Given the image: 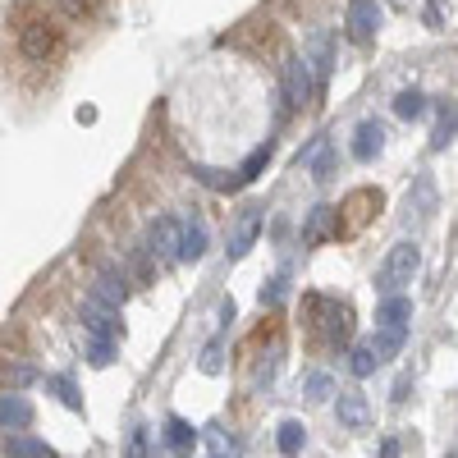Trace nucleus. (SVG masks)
Masks as SVG:
<instances>
[{
    "mask_svg": "<svg viewBox=\"0 0 458 458\" xmlns=\"http://www.w3.org/2000/svg\"><path fill=\"white\" fill-rule=\"evenodd\" d=\"M198 367H202V376H220L225 371V335H216L207 349H202V358H198Z\"/></svg>",
    "mask_w": 458,
    "mask_h": 458,
    "instance_id": "obj_22",
    "label": "nucleus"
},
{
    "mask_svg": "<svg viewBox=\"0 0 458 458\" xmlns=\"http://www.w3.org/2000/svg\"><path fill=\"white\" fill-rule=\"evenodd\" d=\"M380 151H386V124L380 120H362L358 124V133H353V161H376Z\"/></svg>",
    "mask_w": 458,
    "mask_h": 458,
    "instance_id": "obj_6",
    "label": "nucleus"
},
{
    "mask_svg": "<svg viewBox=\"0 0 458 458\" xmlns=\"http://www.w3.org/2000/svg\"><path fill=\"white\" fill-rule=\"evenodd\" d=\"M349 367H353V376H371V371H376L380 362H376V353L367 349V344H358V349H353V362H349Z\"/></svg>",
    "mask_w": 458,
    "mask_h": 458,
    "instance_id": "obj_28",
    "label": "nucleus"
},
{
    "mask_svg": "<svg viewBox=\"0 0 458 458\" xmlns=\"http://www.w3.org/2000/svg\"><path fill=\"white\" fill-rule=\"evenodd\" d=\"M266 165H271V142H261V147L252 151V157L243 161V170L234 174V183H252V179H257V174H261Z\"/></svg>",
    "mask_w": 458,
    "mask_h": 458,
    "instance_id": "obj_20",
    "label": "nucleus"
},
{
    "mask_svg": "<svg viewBox=\"0 0 458 458\" xmlns=\"http://www.w3.org/2000/svg\"><path fill=\"white\" fill-rule=\"evenodd\" d=\"M380 28V5L376 0H353L349 5V32H353V42H371Z\"/></svg>",
    "mask_w": 458,
    "mask_h": 458,
    "instance_id": "obj_9",
    "label": "nucleus"
},
{
    "mask_svg": "<svg viewBox=\"0 0 458 458\" xmlns=\"http://www.w3.org/2000/svg\"><path fill=\"white\" fill-rule=\"evenodd\" d=\"M5 458H55V449L47 440H37V436L14 431V436H5Z\"/></svg>",
    "mask_w": 458,
    "mask_h": 458,
    "instance_id": "obj_13",
    "label": "nucleus"
},
{
    "mask_svg": "<svg viewBox=\"0 0 458 458\" xmlns=\"http://www.w3.org/2000/svg\"><path fill=\"white\" fill-rule=\"evenodd\" d=\"M454 142V106H440V120H436V133H431V147L445 151Z\"/></svg>",
    "mask_w": 458,
    "mask_h": 458,
    "instance_id": "obj_25",
    "label": "nucleus"
},
{
    "mask_svg": "<svg viewBox=\"0 0 458 458\" xmlns=\"http://www.w3.org/2000/svg\"><path fill=\"white\" fill-rule=\"evenodd\" d=\"M449 458H454V454H449Z\"/></svg>",
    "mask_w": 458,
    "mask_h": 458,
    "instance_id": "obj_33",
    "label": "nucleus"
},
{
    "mask_svg": "<svg viewBox=\"0 0 458 458\" xmlns=\"http://www.w3.org/2000/svg\"><path fill=\"white\" fill-rule=\"evenodd\" d=\"M32 380H37V371H32V367H23V362H14V367H10V390H14V394H19L23 386H32Z\"/></svg>",
    "mask_w": 458,
    "mask_h": 458,
    "instance_id": "obj_29",
    "label": "nucleus"
},
{
    "mask_svg": "<svg viewBox=\"0 0 458 458\" xmlns=\"http://www.w3.org/2000/svg\"><path fill=\"white\" fill-rule=\"evenodd\" d=\"M321 302H326V298H321ZM326 312H330V317L321 321V326H326V339H349V308L326 302Z\"/></svg>",
    "mask_w": 458,
    "mask_h": 458,
    "instance_id": "obj_19",
    "label": "nucleus"
},
{
    "mask_svg": "<svg viewBox=\"0 0 458 458\" xmlns=\"http://www.w3.org/2000/svg\"><path fill=\"white\" fill-rule=\"evenodd\" d=\"M380 458H399V445H394V440H386V445H380Z\"/></svg>",
    "mask_w": 458,
    "mask_h": 458,
    "instance_id": "obj_32",
    "label": "nucleus"
},
{
    "mask_svg": "<svg viewBox=\"0 0 458 458\" xmlns=\"http://www.w3.org/2000/svg\"><path fill=\"white\" fill-rule=\"evenodd\" d=\"M124 298H129V280L120 271H101L97 284H92V302H101V308L110 312H120L124 308Z\"/></svg>",
    "mask_w": 458,
    "mask_h": 458,
    "instance_id": "obj_7",
    "label": "nucleus"
},
{
    "mask_svg": "<svg viewBox=\"0 0 458 458\" xmlns=\"http://www.w3.org/2000/svg\"><path fill=\"white\" fill-rule=\"evenodd\" d=\"M207 252V225L202 220H183L179 225V257L174 261H198Z\"/></svg>",
    "mask_w": 458,
    "mask_h": 458,
    "instance_id": "obj_12",
    "label": "nucleus"
},
{
    "mask_svg": "<svg viewBox=\"0 0 458 458\" xmlns=\"http://www.w3.org/2000/svg\"><path fill=\"white\" fill-rule=\"evenodd\" d=\"M165 445H170V449H179V454H188V449L198 445V431L188 427L183 417H170V422H165Z\"/></svg>",
    "mask_w": 458,
    "mask_h": 458,
    "instance_id": "obj_16",
    "label": "nucleus"
},
{
    "mask_svg": "<svg viewBox=\"0 0 458 458\" xmlns=\"http://www.w3.org/2000/svg\"><path fill=\"white\" fill-rule=\"evenodd\" d=\"M302 394H308L312 403H326V399L335 394V380H330L326 371H312L308 380H302Z\"/></svg>",
    "mask_w": 458,
    "mask_h": 458,
    "instance_id": "obj_23",
    "label": "nucleus"
},
{
    "mask_svg": "<svg viewBox=\"0 0 458 458\" xmlns=\"http://www.w3.org/2000/svg\"><path fill=\"white\" fill-rule=\"evenodd\" d=\"M51 47H55V32H47V23H32V28L23 32V55L42 60V55H47Z\"/></svg>",
    "mask_w": 458,
    "mask_h": 458,
    "instance_id": "obj_15",
    "label": "nucleus"
},
{
    "mask_svg": "<svg viewBox=\"0 0 458 458\" xmlns=\"http://www.w3.org/2000/svg\"><path fill=\"white\" fill-rule=\"evenodd\" d=\"M284 298V280H271V289H261V308H276Z\"/></svg>",
    "mask_w": 458,
    "mask_h": 458,
    "instance_id": "obj_31",
    "label": "nucleus"
},
{
    "mask_svg": "<svg viewBox=\"0 0 458 458\" xmlns=\"http://www.w3.org/2000/svg\"><path fill=\"white\" fill-rule=\"evenodd\" d=\"M394 114H399V120H417V114H427V97L422 92H399L394 97Z\"/></svg>",
    "mask_w": 458,
    "mask_h": 458,
    "instance_id": "obj_24",
    "label": "nucleus"
},
{
    "mask_svg": "<svg viewBox=\"0 0 458 458\" xmlns=\"http://www.w3.org/2000/svg\"><path fill=\"white\" fill-rule=\"evenodd\" d=\"M257 239H261V207H248L239 220H234V229H229V257H248L252 248H257Z\"/></svg>",
    "mask_w": 458,
    "mask_h": 458,
    "instance_id": "obj_4",
    "label": "nucleus"
},
{
    "mask_svg": "<svg viewBox=\"0 0 458 458\" xmlns=\"http://www.w3.org/2000/svg\"><path fill=\"white\" fill-rule=\"evenodd\" d=\"M276 440H280V454H284V458H298L302 445H308V427L289 417V422H280V436H276Z\"/></svg>",
    "mask_w": 458,
    "mask_h": 458,
    "instance_id": "obj_14",
    "label": "nucleus"
},
{
    "mask_svg": "<svg viewBox=\"0 0 458 458\" xmlns=\"http://www.w3.org/2000/svg\"><path fill=\"white\" fill-rule=\"evenodd\" d=\"M147 257H157V261L179 257V220L174 216H161V220L147 225Z\"/></svg>",
    "mask_w": 458,
    "mask_h": 458,
    "instance_id": "obj_2",
    "label": "nucleus"
},
{
    "mask_svg": "<svg viewBox=\"0 0 458 458\" xmlns=\"http://www.w3.org/2000/svg\"><path fill=\"white\" fill-rule=\"evenodd\" d=\"M23 427H32V403L23 394L5 390L0 394V431H23Z\"/></svg>",
    "mask_w": 458,
    "mask_h": 458,
    "instance_id": "obj_10",
    "label": "nucleus"
},
{
    "mask_svg": "<svg viewBox=\"0 0 458 458\" xmlns=\"http://www.w3.org/2000/svg\"><path fill=\"white\" fill-rule=\"evenodd\" d=\"M330 220H335V211H330V207H312L308 225H302V243H317V239H326Z\"/></svg>",
    "mask_w": 458,
    "mask_h": 458,
    "instance_id": "obj_21",
    "label": "nucleus"
},
{
    "mask_svg": "<svg viewBox=\"0 0 458 458\" xmlns=\"http://www.w3.org/2000/svg\"><path fill=\"white\" fill-rule=\"evenodd\" d=\"M120 312H110V308H101V302H83V326L92 330V339H114L120 335V321H114Z\"/></svg>",
    "mask_w": 458,
    "mask_h": 458,
    "instance_id": "obj_11",
    "label": "nucleus"
},
{
    "mask_svg": "<svg viewBox=\"0 0 458 458\" xmlns=\"http://www.w3.org/2000/svg\"><path fill=\"white\" fill-rule=\"evenodd\" d=\"M417 266H422V248L417 243H394L390 252H386V261H380V271H376V289L386 293V298H394V293H403L408 284H412V276H417Z\"/></svg>",
    "mask_w": 458,
    "mask_h": 458,
    "instance_id": "obj_1",
    "label": "nucleus"
},
{
    "mask_svg": "<svg viewBox=\"0 0 458 458\" xmlns=\"http://www.w3.org/2000/svg\"><path fill=\"white\" fill-rule=\"evenodd\" d=\"M408 321H412V302H408L403 293H394V298L380 302V312H376V330H380V335L408 339Z\"/></svg>",
    "mask_w": 458,
    "mask_h": 458,
    "instance_id": "obj_3",
    "label": "nucleus"
},
{
    "mask_svg": "<svg viewBox=\"0 0 458 458\" xmlns=\"http://www.w3.org/2000/svg\"><path fill=\"white\" fill-rule=\"evenodd\" d=\"M47 390H51V394L64 403V408H73V412L83 408V394L73 390V380H69V376H47Z\"/></svg>",
    "mask_w": 458,
    "mask_h": 458,
    "instance_id": "obj_18",
    "label": "nucleus"
},
{
    "mask_svg": "<svg viewBox=\"0 0 458 458\" xmlns=\"http://www.w3.org/2000/svg\"><path fill=\"white\" fill-rule=\"evenodd\" d=\"M308 97H312L308 55H284V101H289V106H302Z\"/></svg>",
    "mask_w": 458,
    "mask_h": 458,
    "instance_id": "obj_5",
    "label": "nucleus"
},
{
    "mask_svg": "<svg viewBox=\"0 0 458 458\" xmlns=\"http://www.w3.org/2000/svg\"><path fill=\"white\" fill-rule=\"evenodd\" d=\"M129 458H151L147 454V427H133L129 431Z\"/></svg>",
    "mask_w": 458,
    "mask_h": 458,
    "instance_id": "obj_30",
    "label": "nucleus"
},
{
    "mask_svg": "<svg viewBox=\"0 0 458 458\" xmlns=\"http://www.w3.org/2000/svg\"><path fill=\"white\" fill-rule=\"evenodd\" d=\"M88 362L92 367H110L114 362V339H92L88 344Z\"/></svg>",
    "mask_w": 458,
    "mask_h": 458,
    "instance_id": "obj_27",
    "label": "nucleus"
},
{
    "mask_svg": "<svg viewBox=\"0 0 458 458\" xmlns=\"http://www.w3.org/2000/svg\"><path fill=\"white\" fill-rule=\"evenodd\" d=\"M207 445H211V458H239V445L229 440L220 427H207Z\"/></svg>",
    "mask_w": 458,
    "mask_h": 458,
    "instance_id": "obj_26",
    "label": "nucleus"
},
{
    "mask_svg": "<svg viewBox=\"0 0 458 458\" xmlns=\"http://www.w3.org/2000/svg\"><path fill=\"white\" fill-rule=\"evenodd\" d=\"M330 64H335V51H330V32H312V60H308V69H317V79H326V73H330Z\"/></svg>",
    "mask_w": 458,
    "mask_h": 458,
    "instance_id": "obj_17",
    "label": "nucleus"
},
{
    "mask_svg": "<svg viewBox=\"0 0 458 458\" xmlns=\"http://www.w3.org/2000/svg\"><path fill=\"white\" fill-rule=\"evenodd\" d=\"M335 412H339V422L349 427V431H362V427L371 422L367 394H358V390H339V399H335Z\"/></svg>",
    "mask_w": 458,
    "mask_h": 458,
    "instance_id": "obj_8",
    "label": "nucleus"
}]
</instances>
